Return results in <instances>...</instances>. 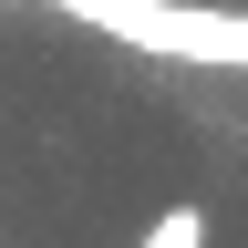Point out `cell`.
<instances>
[{
	"label": "cell",
	"mask_w": 248,
	"mask_h": 248,
	"mask_svg": "<svg viewBox=\"0 0 248 248\" xmlns=\"http://www.w3.org/2000/svg\"><path fill=\"white\" fill-rule=\"evenodd\" d=\"M42 11L104 31V42L166 52V62H228V73H248V11H217V0H42Z\"/></svg>",
	"instance_id": "1"
},
{
	"label": "cell",
	"mask_w": 248,
	"mask_h": 248,
	"mask_svg": "<svg viewBox=\"0 0 248 248\" xmlns=\"http://www.w3.org/2000/svg\"><path fill=\"white\" fill-rule=\"evenodd\" d=\"M135 248H207V207H166V217H145Z\"/></svg>",
	"instance_id": "2"
}]
</instances>
